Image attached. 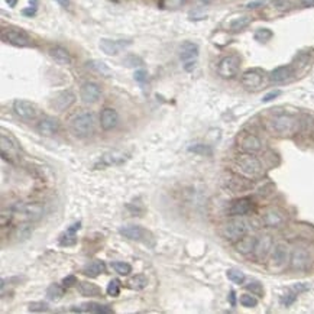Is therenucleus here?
Listing matches in <instances>:
<instances>
[{"mask_svg": "<svg viewBox=\"0 0 314 314\" xmlns=\"http://www.w3.org/2000/svg\"><path fill=\"white\" fill-rule=\"evenodd\" d=\"M233 167L238 174H241L242 177L248 178V180L261 177L262 172H264L262 162L255 156V153L243 152L241 155H238L234 158Z\"/></svg>", "mask_w": 314, "mask_h": 314, "instance_id": "nucleus-1", "label": "nucleus"}, {"mask_svg": "<svg viewBox=\"0 0 314 314\" xmlns=\"http://www.w3.org/2000/svg\"><path fill=\"white\" fill-rule=\"evenodd\" d=\"M96 126V116L91 112L77 113L70 121V129L73 132V135L77 138H81V139L94 135Z\"/></svg>", "mask_w": 314, "mask_h": 314, "instance_id": "nucleus-2", "label": "nucleus"}, {"mask_svg": "<svg viewBox=\"0 0 314 314\" xmlns=\"http://www.w3.org/2000/svg\"><path fill=\"white\" fill-rule=\"evenodd\" d=\"M248 232H249L248 223L239 218H233L230 219V220H227V222H225L223 225L220 226V229H219L220 236H222L225 241L232 242V243H236V242L242 239L245 234H248Z\"/></svg>", "mask_w": 314, "mask_h": 314, "instance_id": "nucleus-3", "label": "nucleus"}, {"mask_svg": "<svg viewBox=\"0 0 314 314\" xmlns=\"http://www.w3.org/2000/svg\"><path fill=\"white\" fill-rule=\"evenodd\" d=\"M119 233L129 239V241L139 242V243H144L148 248H153L155 246V236L152 234L151 230H148L146 227L139 225H128L123 226L119 229Z\"/></svg>", "mask_w": 314, "mask_h": 314, "instance_id": "nucleus-4", "label": "nucleus"}, {"mask_svg": "<svg viewBox=\"0 0 314 314\" xmlns=\"http://www.w3.org/2000/svg\"><path fill=\"white\" fill-rule=\"evenodd\" d=\"M290 248L287 243L284 242H278L277 245H274V248L271 250L269 255V261H268V268L271 271H282L285 266L288 265L290 262Z\"/></svg>", "mask_w": 314, "mask_h": 314, "instance_id": "nucleus-5", "label": "nucleus"}, {"mask_svg": "<svg viewBox=\"0 0 314 314\" xmlns=\"http://www.w3.org/2000/svg\"><path fill=\"white\" fill-rule=\"evenodd\" d=\"M199 45L195 42L191 41H185L181 44L180 47V58H181V63L184 67L185 71H193L197 64V58H199Z\"/></svg>", "mask_w": 314, "mask_h": 314, "instance_id": "nucleus-6", "label": "nucleus"}, {"mask_svg": "<svg viewBox=\"0 0 314 314\" xmlns=\"http://www.w3.org/2000/svg\"><path fill=\"white\" fill-rule=\"evenodd\" d=\"M2 41L9 44V45L17 47V48H26V47H31V45H32L31 36L25 32V31L17 29V28L3 29V31H2Z\"/></svg>", "mask_w": 314, "mask_h": 314, "instance_id": "nucleus-7", "label": "nucleus"}, {"mask_svg": "<svg viewBox=\"0 0 314 314\" xmlns=\"http://www.w3.org/2000/svg\"><path fill=\"white\" fill-rule=\"evenodd\" d=\"M271 126L275 133L285 136V135H291L294 133V130L297 128V121L296 117H292L291 114H277L271 119Z\"/></svg>", "mask_w": 314, "mask_h": 314, "instance_id": "nucleus-8", "label": "nucleus"}, {"mask_svg": "<svg viewBox=\"0 0 314 314\" xmlns=\"http://www.w3.org/2000/svg\"><path fill=\"white\" fill-rule=\"evenodd\" d=\"M241 60L236 55L223 56L218 64V74L222 78H233L239 73Z\"/></svg>", "mask_w": 314, "mask_h": 314, "instance_id": "nucleus-9", "label": "nucleus"}, {"mask_svg": "<svg viewBox=\"0 0 314 314\" xmlns=\"http://www.w3.org/2000/svg\"><path fill=\"white\" fill-rule=\"evenodd\" d=\"M126 160H128V153L119 151V149H113V151L103 153L99 158V161L94 164V169H105L114 167V165H121Z\"/></svg>", "mask_w": 314, "mask_h": 314, "instance_id": "nucleus-10", "label": "nucleus"}, {"mask_svg": "<svg viewBox=\"0 0 314 314\" xmlns=\"http://www.w3.org/2000/svg\"><path fill=\"white\" fill-rule=\"evenodd\" d=\"M265 81V74L262 70L259 68H250V70H246L245 73L242 74L241 77V83L242 86L245 89L248 90H258L262 87Z\"/></svg>", "mask_w": 314, "mask_h": 314, "instance_id": "nucleus-11", "label": "nucleus"}, {"mask_svg": "<svg viewBox=\"0 0 314 314\" xmlns=\"http://www.w3.org/2000/svg\"><path fill=\"white\" fill-rule=\"evenodd\" d=\"M0 149H2V156L5 160L13 161L15 158L19 156V145H17V142L9 133H6L5 130H2V135H0Z\"/></svg>", "mask_w": 314, "mask_h": 314, "instance_id": "nucleus-12", "label": "nucleus"}, {"mask_svg": "<svg viewBox=\"0 0 314 314\" xmlns=\"http://www.w3.org/2000/svg\"><path fill=\"white\" fill-rule=\"evenodd\" d=\"M238 146L242 152L257 153L262 149V141L253 133L243 132V133H241V136L238 138Z\"/></svg>", "mask_w": 314, "mask_h": 314, "instance_id": "nucleus-13", "label": "nucleus"}, {"mask_svg": "<svg viewBox=\"0 0 314 314\" xmlns=\"http://www.w3.org/2000/svg\"><path fill=\"white\" fill-rule=\"evenodd\" d=\"M272 248H274L272 238L269 234H264L257 239V245H255V249L252 252V255L258 262H264L266 258H269Z\"/></svg>", "mask_w": 314, "mask_h": 314, "instance_id": "nucleus-14", "label": "nucleus"}, {"mask_svg": "<svg viewBox=\"0 0 314 314\" xmlns=\"http://www.w3.org/2000/svg\"><path fill=\"white\" fill-rule=\"evenodd\" d=\"M132 45L130 40H107V38H102L99 42L100 49L105 52L106 55L114 56L117 55L119 52H122L125 48H128Z\"/></svg>", "mask_w": 314, "mask_h": 314, "instance_id": "nucleus-15", "label": "nucleus"}, {"mask_svg": "<svg viewBox=\"0 0 314 314\" xmlns=\"http://www.w3.org/2000/svg\"><path fill=\"white\" fill-rule=\"evenodd\" d=\"M102 97V89L97 83L87 81L80 87V99L86 105H94Z\"/></svg>", "mask_w": 314, "mask_h": 314, "instance_id": "nucleus-16", "label": "nucleus"}, {"mask_svg": "<svg viewBox=\"0 0 314 314\" xmlns=\"http://www.w3.org/2000/svg\"><path fill=\"white\" fill-rule=\"evenodd\" d=\"M75 102V94L71 90H64L56 93L55 96L51 99V107L56 110V112H64L67 109H70Z\"/></svg>", "mask_w": 314, "mask_h": 314, "instance_id": "nucleus-17", "label": "nucleus"}, {"mask_svg": "<svg viewBox=\"0 0 314 314\" xmlns=\"http://www.w3.org/2000/svg\"><path fill=\"white\" fill-rule=\"evenodd\" d=\"M290 265L296 271H306L311 265V257L306 249L303 248H296L291 252Z\"/></svg>", "mask_w": 314, "mask_h": 314, "instance_id": "nucleus-18", "label": "nucleus"}, {"mask_svg": "<svg viewBox=\"0 0 314 314\" xmlns=\"http://www.w3.org/2000/svg\"><path fill=\"white\" fill-rule=\"evenodd\" d=\"M252 209H253V202L249 197H241V199H236L234 202L230 203L227 213L232 218H242V216L249 214Z\"/></svg>", "mask_w": 314, "mask_h": 314, "instance_id": "nucleus-19", "label": "nucleus"}, {"mask_svg": "<svg viewBox=\"0 0 314 314\" xmlns=\"http://www.w3.org/2000/svg\"><path fill=\"white\" fill-rule=\"evenodd\" d=\"M15 210L26 220H38L44 214V207L40 203H24L16 206Z\"/></svg>", "mask_w": 314, "mask_h": 314, "instance_id": "nucleus-20", "label": "nucleus"}, {"mask_svg": "<svg viewBox=\"0 0 314 314\" xmlns=\"http://www.w3.org/2000/svg\"><path fill=\"white\" fill-rule=\"evenodd\" d=\"M13 110L24 121H33L36 117V107L33 103L28 102V100H15L13 102Z\"/></svg>", "mask_w": 314, "mask_h": 314, "instance_id": "nucleus-21", "label": "nucleus"}, {"mask_svg": "<svg viewBox=\"0 0 314 314\" xmlns=\"http://www.w3.org/2000/svg\"><path fill=\"white\" fill-rule=\"evenodd\" d=\"M119 125V113L116 112L113 107H105L100 113V126L102 129L109 132L113 130Z\"/></svg>", "mask_w": 314, "mask_h": 314, "instance_id": "nucleus-22", "label": "nucleus"}, {"mask_svg": "<svg viewBox=\"0 0 314 314\" xmlns=\"http://www.w3.org/2000/svg\"><path fill=\"white\" fill-rule=\"evenodd\" d=\"M36 130L42 136H55L60 132V122L54 119V117H42L38 125H36Z\"/></svg>", "mask_w": 314, "mask_h": 314, "instance_id": "nucleus-23", "label": "nucleus"}, {"mask_svg": "<svg viewBox=\"0 0 314 314\" xmlns=\"http://www.w3.org/2000/svg\"><path fill=\"white\" fill-rule=\"evenodd\" d=\"M284 222H285L284 213H282L281 210L275 209V207L266 209L262 213V223L266 227H280V226L284 225Z\"/></svg>", "mask_w": 314, "mask_h": 314, "instance_id": "nucleus-24", "label": "nucleus"}, {"mask_svg": "<svg viewBox=\"0 0 314 314\" xmlns=\"http://www.w3.org/2000/svg\"><path fill=\"white\" fill-rule=\"evenodd\" d=\"M294 74V68L292 65H280L277 67L275 70L271 71L269 74V80L274 84H281V83H285L291 78V75Z\"/></svg>", "mask_w": 314, "mask_h": 314, "instance_id": "nucleus-25", "label": "nucleus"}, {"mask_svg": "<svg viewBox=\"0 0 314 314\" xmlns=\"http://www.w3.org/2000/svg\"><path fill=\"white\" fill-rule=\"evenodd\" d=\"M49 56L55 61L56 64L60 65H70L73 63V56L68 52V49H65L64 47H60V45H55V47H51L48 49Z\"/></svg>", "mask_w": 314, "mask_h": 314, "instance_id": "nucleus-26", "label": "nucleus"}, {"mask_svg": "<svg viewBox=\"0 0 314 314\" xmlns=\"http://www.w3.org/2000/svg\"><path fill=\"white\" fill-rule=\"evenodd\" d=\"M73 311H78V313H96V314H110L113 313V308L107 304H100V303H94V301H89L81 304L78 308H71Z\"/></svg>", "mask_w": 314, "mask_h": 314, "instance_id": "nucleus-27", "label": "nucleus"}, {"mask_svg": "<svg viewBox=\"0 0 314 314\" xmlns=\"http://www.w3.org/2000/svg\"><path fill=\"white\" fill-rule=\"evenodd\" d=\"M106 272V264L105 261L102 259H96V261H91L89 264L81 268V274L84 277H89V278H96L99 275L105 274Z\"/></svg>", "mask_w": 314, "mask_h": 314, "instance_id": "nucleus-28", "label": "nucleus"}, {"mask_svg": "<svg viewBox=\"0 0 314 314\" xmlns=\"http://www.w3.org/2000/svg\"><path fill=\"white\" fill-rule=\"evenodd\" d=\"M80 227L81 222H77V223H74L73 226H70V227L65 230V233L60 238V245H61V246H74V245L77 243V241H78L77 232L80 230Z\"/></svg>", "mask_w": 314, "mask_h": 314, "instance_id": "nucleus-29", "label": "nucleus"}, {"mask_svg": "<svg viewBox=\"0 0 314 314\" xmlns=\"http://www.w3.org/2000/svg\"><path fill=\"white\" fill-rule=\"evenodd\" d=\"M257 236H250V234H245L242 239L236 242V250L239 253H243V255H248V253H252L253 249H255V245H257Z\"/></svg>", "mask_w": 314, "mask_h": 314, "instance_id": "nucleus-30", "label": "nucleus"}, {"mask_svg": "<svg viewBox=\"0 0 314 314\" xmlns=\"http://www.w3.org/2000/svg\"><path fill=\"white\" fill-rule=\"evenodd\" d=\"M78 291H80L81 296H84V297H90V298L102 297V288H100L97 284H94V282H90V281L78 282Z\"/></svg>", "mask_w": 314, "mask_h": 314, "instance_id": "nucleus-31", "label": "nucleus"}, {"mask_svg": "<svg viewBox=\"0 0 314 314\" xmlns=\"http://www.w3.org/2000/svg\"><path fill=\"white\" fill-rule=\"evenodd\" d=\"M87 67H89L91 71L100 74V75H103V77H109V75H110V68H109L103 61L90 60V61H87Z\"/></svg>", "mask_w": 314, "mask_h": 314, "instance_id": "nucleus-32", "label": "nucleus"}, {"mask_svg": "<svg viewBox=\"0 0 314 314\" xmlns=\"http://www.w3.org/2000/svg\"><path fill=\"white\" fill-rule=\"evenodd\" d=\"M250 22H252V17L250 16H239L230 22L229 29H230L232 32H239V31H243L246 26H249Z\"/></svg>", "mask_w": 314, "mask_h": 314, "instance_id": "nucleus-33", "label": "nucleus"}, {"mask_svg": "<svg viewBox=\"0 0 314 314\" xmlns=\"http://www.w3.org/2000/svg\"><path fill=\"white\" fill-rule=\"evenodd\" d=\"M64 285H60V284H51L48 288H47V298L51 301H58L61 300L64 296Z\"/></svg>", "mask_w": 314, "mask_h": 314, "instance_id": "nucleus-34", "label": "nucleus"}, {"mask_svg": "<svg viewBox=\"0 0 314 314\" xmlns=\"http://www.w3.org/2000/svg\"><path fill=\"white\" fill-rule=\"evenodd\" d=\"M188 151L197 153V155H202V156H211L213 155L211 146L206 145V144H194V145L188 146Z\"/></svg>", "mask_w": 314, "mask_h": 314, "instance_id": "nucleus-35", "label": "nucleus"}, {"mask_svg": "<svg viewBox=\"0 0 314 314\" xmlns=\"http://www.w3.org/2000/svg\"><path fill=\"white\" fill-rule=\"evenodd\" d=\"M129 287L132 290H144L148 284V280L144 274H136L135 277H132L129 280Z\"/></svg>", "mask_w": 314, "mask_h": 314, "instance_id": "nucleus-36", "label": "nucleus"}, {"mask_svg": "<svg viewBox=\"0 0 314 314\" xmlns=\"http://www.w3.org/2000/svg\"><path fill=\"white\" fill-rule=\"evenodd\" d=\"M226 277L233 284H238V285H242L243 282L246 281V275L243 274L242 271H239V269H227Z\"/></svg>", "mask_w": 314, "mask_h": 314, "instance_id": "nucleus-37", "label": "nucleus"}, {"mask_svg": "<svg viewBox=\"0 0 314 314\" xmlns=\"http://www.w3.org/2000/svg\"><path fill=\"white\" fill-rule=\"evenodd\" d=\"M112 268L114 269V272H117L119 275H129L132 272V265L123 261L112 262Z\"/></svg>", "mask_w": 314, "mask_h": 314, "instance_id": "nucleus-38", "label": "nucleus"}, {"mask_svg": "<svg viewBox=\"0 0 314 314\" xmlns=\"http://www.w3.org/2000/svg\"><path fill=\"white\" fill-rule=\"evenodd\" d=\"M107 296L110 297H117L121 294V281L117 278H113L112 281L107 284V288H106Z\"/></svg>", "mask_w": 314, "mask_h": 314, "instance_id": "nucleus-39", "label": "nucleus"}, {"mask_svg": "<svg viewBox=\"0 0 314 314\" xmlns=\"http://www.w3.org/2000/svg\"><path fill=\"white\" fill-rule=\"evenodd\" d=\"M239 301L242 307H246V308H255L258 306V300L253 297V294H242Z\"/></svg>", "mask_w": 314, "mask_h": 314, "instance_id": "nucleus-40", "label": "nucleus"}, {"mask_svg": "<svg viewBox=\"0 0 314 314\" xmlns=\"http://www.w3.org/2000/svg\"><path fill=\"white\" fill-rule=\"evenodd\" d=\"M28 310L32 313H45L49 310V306L45 301H32V303H29Z\"/></svg>", "mask_w": 314, "mask_h": 314, "instance_id": "nucleus-41", "label": "nucleus"}, {"mask_svg": "<svg viewBox=\"0 0 314 314\" xmlns=\"http://www.w3.org/2000/svg\"><path fill=\"white\" fill-rule=\"evenodd\" d=\"M272 36H274L272 31H269V29H266V28H261V29H258V31L255 32V40L259 41V42H268Z\"/></svg>", "mask_w": 314, "mask_h": 314, "instance_id": "nucleus-42", "label": "nucleus"}, {"mask_svg": "<svg viewBox=\"0 0 314 314\" xmlns=\"http://www.w3.org/2000/svg\"><path fill=\"white\" fill-rule=\"evenodd\" d=\"M297 296L298 292H296V291L291 288L288 292H285V294L281 297V304L285 307H290L291 304H294V301L297 300Z\"/></svg>", "mask_w": 314, "mask_h": 314, "instance_id": "nucleus-43", "label": "nucleus"}, {"mask_svg": "<svg viewBox=\"0 0 314 314\" xmlns=\"http://www.w3.org/2000/svg\"><path fill=\"white\" fill-rule=\"evenodd\" d=\"M246 288L253 294V296H258V297H262L264 296V287H262V284L259 281H250L248 285H246Z\"/></svg>", "mask_w": 314, "mask_h": 314, "instance_id": "nucleus-44", "label": "nucleus"}, {"mask_svg": "<svg viewBox=\"0 0 314 314\" xmlns=\"http://www.w3.org/2000/svg\"><path fill=\"white\" fill-rule=\"evenodd\" d=\"M123 64L126 67H139V65H142V60L136 55H128L123 60Z\"/></svg>", "mask_w": 314, "mask_h": 314, "instance_id": "nucleus-45", "label": "nucleus"}, {"mask_svg": "<svg viewBox=\"0 0 314 314\" xmlns=\"http://www.w3.org/2000/svg\"><path fill=\"white\" fill-rule=\"evenodd\" d=\"M77 284H78V281H77V278H75L74 275H68V277H65L64 280H63V285H64L65 288L74 287V285H77Z\"/></svg>", "mask_w": 314, "mask_h": 314, "instance_id": "nucleus-46", "label": "nucleus"}, {"mask_svg": "<svg viewBox=\"0 0 314 314\" xmlns=\"http://www.w3.org/2000/svg\"><path fill=\"white\" fill-rule=\"evenodd\" d=\"M281 94V90H274V91H269L268 94H265L264 96V99H262V102L264 103H268V102H271V100H274V99H277V97Z\"/></svg>", "mask_w": 314, "mask_h": 314, "instance_id": "nucleus-47", "label": "nucleus"}, {"mask_svg": "<svg viewBox=\"0 0 314 314\" xmlns=\"http://www.w3.org/2000/svg\"><path fill=\"white\" fill-rule=\"evenodd\" d=\"M135 80H136L138 83H145V81H146V71H144V70L135 71Z\"/></svg>", "mask_w": 314, "mask_h": 314, "instance_id": "nucleus-48", "label": "nucleus"}, {"mask_svg": "<svg viewBox=\"0 0 314 314\" xmlns=\"http://www.w3.org/2000/svg\"><path fill=\"white\" fill-rule=\"evenodd\" d=\"M292 290L300 294V292H304V291H308V285H306V284H296V285L292 287Z\"/></svg>", "mask_w": 314, "mask_h": 314, "instance_id": "nucleus-49", "label": "nucleus"}, {"mask_svg": "<svg viewBox=\"0 0 314 314\" xmlns=\"http://www.w3.org/2000/svg\"><path fill=\"white\" fill-rule=\"evenodd\" d=\"M229 303H230V306L232 307L236 306V294H234V291H230V292H229Z\"/></svg>", "mask_w": 314, "mask_h": 314, "instance_id": "nucleus-50", "label": "nucleus"}, {"mask_svg": "<svg viewBox=\"0 0 314 314\" xmlns=\"http://www.w3.org/2000/svg\"><path fill=\"white\" fill-rule=\"evenodd\" d=\"M266 2H264V0H259V2H255V3H249L248 5V8L249 9H255V8H259V6H264Z\"/></svg>", "mask_w": 314, "mask_h": 314, "instance_id": "nucleus-51", "label": "nucleus"}, {"mask_svg": "<svg viewBox=\"0 0 314 314\" xmlns=\"http://www.w3.org/2000/svg\"><path fill=\"white\" fill-rule=\"evenodd\" d=\"M300 3L306 8H313L314 6V0H300Z\"/></svg>", "mask_w": 314, "mask_h": 314, "instance_id": "nucleus-52", "label": "nucleus"}, {"mask_svg": "<svg viewBox=\"0 0 314 314\" xmlns=\"http://www.w3.org/2000/svg\"><path fill=\"white\" fill-rule=\"evenodd\" d=\"M55 2L56 3H60L63 8H65V9L70 8V0H55Z\"/></svg>", "mask_w": 314, "mask_h": 314, "instance_id": "nucleus-53", "label": "nucleus"}, {"mask_svg": "<svg viewBox=\"0 0 314 314\" xmlns=\"http://www.w3.org/2000/svg\"><path fill=\"white\" fill-rule=\"evenodd\" d=\"M16 2H17V0H6V3H8L9 6H12V8H13V6L16 5Z\"/></svg>", "mask_w": 314, "mask_h": 314, "instance_id": "nucleus-54", "label": "nucleus"}]
</instances>
